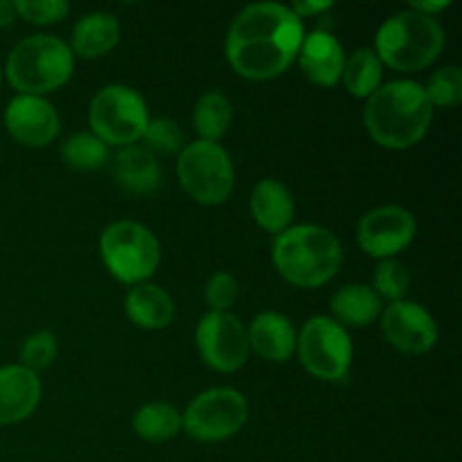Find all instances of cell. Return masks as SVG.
<instances>
[{
	"label": "cell",
	"mask_w": 462,
	"mask_h": 462,
	"mask_svg": "<svg viewBox=\"0 0 462 462\" xmlns=\"http://www.w3.org/2000/svg\"><path fill=\"white\" fill-rule=\"evenodd\" d=\"M99 255L116 280L143 284L161 264V244L138 221H116L99 237Z\"/></svg>",
	"instance_id": "8992f818"
},
{
	"label": "cell",
	"mask_w": 462,
	"mask_h": 462,
	"mask_svg": "<svg viewBox=\"0 0 462 462\" xmlns=\"http://www.w3.org/2000/svg\"><path fill=\"white\" fill-rule=\"evenodd\" d=\"M411 287V273L402 262L397 260H382L374 266L373 273V291L379 298H388L391 302L404 300Z\"/></svg>",
	"instance_id": "4316f807"
},
{
	"label": "cell",
	"mask_w": 462,
	"mask_h": 462,
	"mask_svg": "<svg viewBox=\"0 0 462 462\" xmlns=\"http://www.w3.org/2000/svg\"><path fill=\"white\" fill-rule=\"evenodd\" d=\"M125 310L131 323L143 329H165L176 314L171 296L158 284H134L125 298Z\"/></svg>",
	"instance_id": "44dd1931"
},
{
	"label": "cell",
	"mask_w": 462,
	"mask_h": 462,
	"mask_svg": "<svg viewBox=\"0 0 462 462\" xmlns=\"http://www.w3.org/2000/svg\"><path fill=\"white\" fill-rule=\"evenodd\" d=\"M143 140L152 153H180L185 147V135L180 126L170 117H156L149 120Z\"/></svg>",
	"instance_id": "f546056e"
},
{
	"label": "cell",
	"mask_w": 462,
	"mask_h": 462,
	"mask_svg": "<svg viewBox=\"0 0 462 462\" xmlns=\"http://www.w3.org/2000/svg\"><path fill=\"white\" fill-rule=\"evenodd\" d=\"M433 106L424 86L411 79L383 84L365 99L364 122L370 138L383 149H411L427 135Z\"/></svg>",
	"instance_id": "7a4b0ae2"
},
{
	"label": "cell",
	"mask_w": 462,
	"mask_h": 462,
	"mask_svg": "<svg viewBox=\"0 0 462 462\" xmlns=\"http://www.w3.org/2000/svg\"><path fill=\"white\" fill-rule=\"evenodd\" d=\"M16 21V9L9 0H0V27H12Z\"/></svg>",
	"instance_id": "e575fe53"
},
{
	"label": "cell",
	"mask_w": 462,
	"mask_h": 462,
	"mask_svg": "<svg viewBox=\"0 0 462 462\" xmlns=\"http://www.w3.org/2000/svg\"><path fill=\"white\" fill-rule=\"evenodd\" d=\"M5 126L16 143L25 147H45L59 135V113L45 97L16 95L5 108Z\"/></svg>",
	"instance_id": "5bb4252c"
},
{
	"label": "cell",
	"mask_w": 462,
	"mask_h": 462,
	"mask_svg": "<svg viewBox=\"0 0 462 462\" xmlns=\"http://www.w3.org/2000/svg\"><path fill=\"white\" fill-rule=\"evenodd\" d=\"M75 70L70 45L52 34H34L18 41L5 63V75L18 95L54 93Z\"/></svg>",
	"instance_id": "277c9868"
},
{
	"label": "cell",
	"mask_w": 462,
	"mask_h": 462,
	"mask_svg": "<svg viewBox=\"0 0 462 462\" xmlns=\"http://www.w3.org/2000/svg\"><path fill=\"white\" fill-rule=\"evenodd\" d=\"M197 347L206 365L217 373H235L248 361V334L230 311H208L197 325Z\"/></svg>",
	"instance_id": "8fae6325"
},
{
	"label": "cell",
	"mask_w": 462,
	"mask_h": 462,
	"mask_svg": "<svg viewBox=\"0 0 462 462\" xmlns=\"http://www.w3.org/2000/svg\"><path fill=\"white\" fill-rule=\"evenodd\" d=\"M14 9L23 21L34 23V25H50L68 16L70 5L66 0H16Z\"/></svg>",
	"instance_id": "4dcf8cb0"
},
{
	"label": "cell",
	"mask_w": 462,
	"mask_h": 462,
	"mask_svg": "<svg viewBox=\"0 0 462 462\" xmlns=\"http://www.w3.org/2000/svg\"><path fill=\"white\" fill-rule=\"evenodd\" d=\"M63 162L72 170L93 171L108 161V144L95 134H72L61 147Z\"/></svg>",
	"instance_id": "484cf974"
},
{
	"label": "cell",
	"mask_w": 462,
	"mask_h": 462,
	"mask_svg": "<svg viewBox=\"0 0 462 462\" xmlns=\"http://www.w3.org/2000/svg\"><path fill=\"white\" fill-rule=\"evenodd\" d=\"M447 7H449V0H440V3H411L409 9H413V12L418 14H424V16L436 18V14L445 12Z\"/></svg>",
	"instance_id": "836d02e7"
},
{
	"label": "cell",
	"mask_w": 462,
	"mask_h": 462,
	"mask_svg": "<svg viewBox=\"0 0 462 462\" xmlns=\"http://www.w3.org/2000/svg\"><path fill=\"white\" fill-rule=\"evenodd\" d=\"M113 179L125 192L149 197L162 185V167L147 147H122L113 158Z\"/></svg>",
	"instance_id": "ac0fdd59"
},
{
	"label": "cell",
	"mask_w": 462,
	"mask_h": 462,
	"mask_svg": "<svg viewBox=\"0 0 462 462\" xmlns=\"http://www.w3.org/2000/svg\"><path fill=\"white\" fill-rule=\"evenodd\" d=\"M41 402L39 374L18 365L0 368V427L30 418Z\"/></svg>",
	"instance_id": "2e32d148"
},
{
	"label": "cell",
	"mask_w": 462,
	"mask_h": 462,
	"mask_svg": "<svg viewBox=\"0 0 462 462\" xmlns=\"http://www.w3.org/2000/svg\"><path fill=\"white\" fill-rule=\"evenodd\" d=\"M131 427H134L135 436L158 445V442H167L179 436L183 429V415L167 402H152L135 411Z\"/></svg>",
	"instance_id": "603a6c76"
},
{
	"label": "cell",
	"mask_w": 462,
	"mask_h": 462,
	"mask_svg": "<svg viewBox=\"0 0 462 462\" xmlns=\"http://www.w3.org/2000/svg\"><path fill=\"white\" fill-rule=\"evenodd\" d=\"M332 7V3H328V0H314V3H296L291 7V12L296 14L298 18H305V16H316V14L320 12H328V9Z\"/></svg>",
	"instance_id": "d6a6232c"
},
{
	"label": "cell",
	"mask_w": 462,
	"mask_h": 462,
	"mask_svg": "<svg viewBox=\"0 0 462 462\" xmlns=\"http://www.w3.org/2000/svg\"><path fill=\"white\" fill-rule=\"evenodd\" d=\"M341 262V242L323 226H293L280 233L273 242L275 269L296 287H323L338 273Z\"/></svg>",
	"instance_id": "3957f363"
},
{
	"label": "cell",
	"mask_w": 462,
	"mask_h": 462,
	"mask_svg": "<svg viewBox=\"0 0 462 462\" xmlns=\"http://www.w3.org/2000/svg\"><path fill=\"white\" fill-rule=\"evenodd\" d=\"M418 233L413 212L402 206H379L365 212L356 228V239L365 255L393 260L404 251Z\"/></svg>",
	"instance_id": "7c38bea8"
},
{
	"label": "cell",
	"mask_w": 462,
	"mask_h": 462,
	"mask_svg": "<svg viewBox=\"0 0 462 462\" xmlns=\"http://www.w3.org/2000/svg\"><path fill=\"white\" fill-rule=\"evenodd\" d=\"M334 320L347 328H365L383 311L382 298L365 284H346L332 296Z\"/></svg>",
	"instance_id": "7402d4cb"
},
{
	"label": "cell",
	"mask_w": 462,
	"mask_h": 462,
	"mask_svg": "<svg viewBox=\"0 0 462 462\" xmlns=\"http://www.w3.org/2000/svg\"><path fill=\"white\" fill-rule=\"evenodd\" d=\"M296 352L307 373L323 382H341L350 373V334L329 316H314L302 325L296 341Z\"/></svg>",
	"instance_id": "9c48e42d"
},
{
	"label": "cell",
	"mask_w": 462,
	"mask_h": 462,
	"mask_svg": "<svg viewBox=\"0 0 462 462\" xmlns=\"http://www.w3.org/2000/svg\"><path fill=\"white\" fill-rule=\"evenodd\" d=\"M88 122L104 144L129 147L143 140L149 111L138 90L125 84H111L104 86L90 102Z\"/></svg>",
	"instance_id": "ba28073f"
},
{
	"label": "cell",
	"mask_w": 462,
	"mask_h": 462,
	"mask_svg": "<svg viewBox=\"0 0 462 462\" xmlns=\"http://www.w3.org/2000/svg\"><path fill=\"white\" fill-rule=\"evenodd\" d=\"M383 338L404 355H424L438 343V323L427 307L397 300L382 311Z\"/></svg>",
	"instance_id": "4fadbf2b"
},
{
	"label": "cell",
	"mask_w": 462,
	"mask_h": 462,
	"mask_svg": "<svg viewBox=\"0 0 462 462\" xmlns=\"http://www.w3.org/2000/svg\"><path fill=\"white\" fill-rule=\"evenodd\" d=\"M424 93H427L433 108L458 106L462 102V70L458 66L440 68L431 75Z\"/></svg>",
	"instance_id": "83f0119b"
},
{
	"label": "cell",
	"mask_w": 462,
	"mask_h": 462,
	"mask_svg": "<svg viewBox=\"0 0 462 462\" xmlns=\"http://www.w3.org/2000/svg\"><path fill=\"white\" fill-rule=\"evenodd\" d=\"M120 21L108 12H93L79 18L72 30L70 50L81 59H99L120 43Z\"/></svg>",
	"instance_id": "ffe728a7"
},
{
	"label": "cell",
	"mask_w": 462,
	"mask_h": 462,
	"mask_svg": "<svg viewBox=\"0 0 462 462\" xmlns=\"http://www.w3.org/2000/svg\"><path fill=\"white\" fill-rule=\"evenodd\" d=\"M445 48V30L433 16L406 9L388 18L377 32L374 52L393 70L415 72L431 66Z\"/></svg>",
	"instance_id": "5b68a950"
},
{
	"label": "cell",
	"mask_w": 462,
	"mask_h": 462,
	"mask_svg": "<svg viewBox=\"0 0 462 462\" xmlns=\"http://www.w3.org/2000/svg\"><path fill=\"white\" fill-rule=\"evenodd\" d=\"M183 415V429L199 442H221L242 431L248 402L235 388H210L194 397Z\"/></svg>",
	"instance_id": "30bf717a"
},
{
	"label": "cell",
	"mask_w": 462,
	"mask_h": 462,
	"mask_svg": "<svg viewBox=\"0 0 462 462\" xmlns=\"http://www.w3.org/2000/svg\"><path fill=\"white\" fill-rule=\"evenodd\" d=\"M233 122V104L219 90H208L194 106V129L208 143H219Z\"/></svg>",
	"instance_id": "d4e9b609"
},
{
	"label": "cell",
	"mask_w": 462,
	"mask_h": 462,
	"mask_svg": "<svg viewBox=\"0 0 462 462\" xmlns=\"http://www.w3.org/2000/svg\"><path fill=\"white\" fill-rule=\"evenodd\" d=\"M57 337L52 332H48V329H41V332H34L32 337H27L25 343H23L21 365L32 370L34 374H39L41 370H48L52 365V361L57 359Z\"/></svg>",
	"instance_id": "f1b7e54d"
},
{
	"label": "cell",
	"mask_w": 462,
	"mask_h": 462,
	"mask_svg": "<svg viewBox=\"0 0 462 462\" xmlns=\"http://www.w3.org/2000/svg\"><path fill=\"white\" fill-rule=\"evenodd\" d=\"M383 63L373 48H359L343 66V84L352 97L368 99L382 86Z\"/></svg>",
	"instance_id": "cb8c5ba5"
},
{
	"label": "cell",
	"mask_w": 462,
	"mask_h": 462,
	"mask_svg": "<svg viewBox=\"0 0 462 462\" xmlns=\"http://www.w3.org/2000/svg\"><path fill=\"white\" fill-rule=\"evenodd\" d=\"M239 282L228 271H217L206 284V302L210 311H230V307L237 302Z\"/></svg>",
	"instance_id": "1f68e13d"
},
{
	"label": "cell",
	"mask_w": 462,
	"mask_h": 462,
	"mask_svg": "<svg viewBox=\"0 0 462 462\" xmlns=\"http://www.w3.org/2000/svg\"><path fill=\"white\" fill-rule=\"evenodd\" d=\"M298 61H300V70L305 72L307 79L325 86V88H332L341 81L346 52L337 36L325 30H316L302 39Z\"/></svg>",
	"instance_id": "9a60e30c"
},
{
	"label": "cell",
	"mask_w": 462,
	"mask_h": 462,
	"mask_svg": "<svg viewBox=\"0 0 462 462\" xmlns=\"http://www.w3.org/2000/svg\"><path fill=\"white\" fill-rule=\"evenodd\" d=\"M251 212L255 224L271 235H280L291 226L296 203L280 180L264 179L253 188Z\"/></svg>",
	"instance_id": "d6986e66"
},
{
	"label": "cell",
	"mask_w": 462,
	"mask_h": 462,
	"mask_svg": "<svg viewBox=\"0 0 462 462\" xmlns=\"http://www.w3.org/2000/svg\"><path fill=\"white\" fill-rule=\"evenodd\" d=\"M0 81H3V70H0Z\"/></svg>",
	"instance_id": "d590c367"
},
{
	"label": "cell",
	"mask_w": 462,
	"mask_h": 462,
	"mask_svg": "<svg viewBox=\"0 0 462 462\" xmlns=\"http://www.w3.org/2000/svg\"><path fill=\"white\" fill-rule=\"evenodd\" d=\"M176 174L185 192L203 206L228 201L235 188L233 158L219 143L197 140L185 144L179 153Z\"/></svg>",
	"instance_id": "52a82bcc"
},
{
	"label": "cell",
	"mask_w": 462,
	"mask_h": 462,
	"mask_svg": "<svg viewBox=\"0 0 462 462\" xmlns=\"http://www.w3.org/2000/svg\"><path fill=\"white\" fill-rule=\"evenodd\" d=\"M248 347L271 364H284L296 355L298 334L291 320L280 311H262L248 328Z\"/></svg>",
	"instance_id": "e0dca14e"
},
{
	"label": "cell",
	"mask_w": 462,
	"mask_h": 462,
	"mask_svg": "<svg viewBox=\"0 0 462 462\" xmlns=\"http://www.w3.org/2000/svg\"><path fill=\"white\" fill-rule=\"evenodd\" d=\"M305 27L280 3L248 5L235 16L226 36V59L239 77L253 81L282 75L298 57Z\"/></svg>",
	"instance_id": "6da1fadb"
}]
</instances>
